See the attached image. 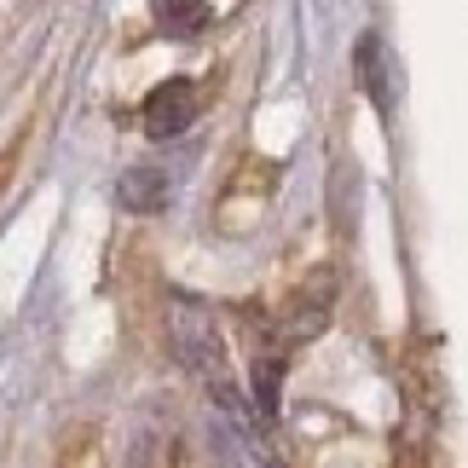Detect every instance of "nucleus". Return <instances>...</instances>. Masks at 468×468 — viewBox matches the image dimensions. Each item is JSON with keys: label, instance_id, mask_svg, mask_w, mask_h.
<instances>
[{"label": "nucleus", "instance_id": "nucleus-2", "mask_svg": "<svg viewBox=\"0 0 468 468\" xmlns=\"http://www.w3.org/2000/svg\"><path fill=\"white\" fill-rule=\"evenodd\" d=\"M191 122H197V87L186 76L162 81L156 93L145 99V133L151 139H174V133H186Z\"/></svg>", "mask_w": 468, "mask_h": 468}, {"label": "nucleus", "instance_id": "nucleus-1", "mask_svg": "<svg viewBox=\"0 0 468 468\" xmlns=\"http://www.w3.org/2000/svg\"><path fill=\"white\" fill-rule=\"evenodd\" d=\"M168 341H174L179 365H186L197 382L214 388V393L231 405V370H226L220 330H214V318L197 307V301H174V307H168Z\"/></svg>", "mask_w": 468, "mask_h": 468}, {"label": "nucleus", "instance_id": "nucleus-3", "mask_svg": "<svg viewBox=\"0 0 468 468\" xmlns=\"http://www.w3.org/2000/svg\"><path fill=\"white\" fill-rule=\"evenodd\" d=\"M168 197H174V186L156 162H139V168H128V179H122V208H133V214L168 208Z\"/></svg>", "mask_w": 468, "mask_h": 468}]
</instances>
